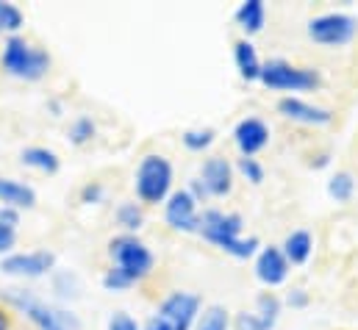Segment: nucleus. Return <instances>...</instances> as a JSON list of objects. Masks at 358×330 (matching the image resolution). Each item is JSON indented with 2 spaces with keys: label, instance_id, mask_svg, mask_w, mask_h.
Returning a JSON list of instances; mask_svg holds the SVG:
<instances>
[{
  "label": "nucleus",
  "instance_id": "f257e3e1",
  "mask_svg": "<svg viewBox=\"0 0 358 330\" xmlns=\"http://www.w3.org/2000/svg\"><path fill=\"white\" fill-rule=\"evenodd\" d=\"M200 234L203 239H208L211 245L225 250L234 258H250L259 250L256 236H248V239L242 236V217L220 208H208L200 214Z\"/></svg>",
  "mask_w": 358,
  "mask_h": 330
},
{
  "label": "nucleus",
  "instance_id": "f03ea898",
  "mask_svg": "<svg viewBox=\"0 0 358 330\" xmlns=\"http://www.w3.org/2000/svg\"><path fill=\"white\" fill-rule=\"evenodd\" d=\"M0 67L20 81H42L50 70V53L42 48H34L22 36H8L3 42Z\"/></svg>",
  "mask_w": 358,
  "mask_h": 330
},
{
  "label": "nucleus",
  "instance_id": "7ed1b4c3",
  "mask_svg": "<svg viewBox=\"0 0 358 330\" xmlns=\"http://www.w3.org/2000/svg\"><path fill=\"white\" fill-rule=\"evenodd\" d=\"M134 186H136V197L145 206H159V203L170 200V194H173V164L164 156H156V153L145 156L136 166Z\"/></svg>",
  "mask_w": 358,
  "mask_h": 330
},
{
  "label": "nucleus",
  "instance_id": "20e7f679",
  "mask_svg": "<svg viewBox=\"0 0 358 330\" xmlns=\"http://www.w3.org/2000/svg\"><path fill=\"white\" fill-rule=\"evenodd\" d=\"M108 255H111V261H114V269H120V272H122L128 280H134V283L145 280V278L153 272V264H156L150 248H148L142 239H136L134 234L114 236V239L108 242Z\"/></svg>",
  "mask_w": 358,
  "mask_h": 330
},
{
  "label": "nucleus",
  "instance_id": "39448f33",
  "mask_svg": "<svg viewBox=\"0 0 358 330\" xmlns=\"http://www.w3.org/2000/svg\"><path fill=\"white\" fill-rule=\"evenodd\" d=\"M262 83L275 92H311L322 78L311 67H294L286 59H269L262 70Z\"/></svg>",
  "mask_w": 358,
  "mask_h": 330
},
{
  "label": "nucleus",
  "instance_id": "423d86ee",
  "mask_svg": "<svg viewBox=\"0 0 358 330\" xmlns=\"http://www.w3.org/2000/svg\"><path fill=\"white\" fill-rule=\"evenodd\" d=\"M358 34V20L353 14H342V11H331V14H320L308 22V36L317 45L325 48H342L350 45Z\"/></svg>",
  "mask_w": 358,
  "mask_h": 330
},
{
  "label": "nucleus",
  "instance_id": "0eeeda50",
  "mask_svg": "<svg viewBox=\"0 0 358 330\" xmlns=\"http://www.w3.org/2000/svg\"><path fill=\"white\" fill-rule=\"evenodd\" d=\"M0 300L6 306H11V308L22 311L36 325V330H64L62 322H59V317H56V308H50L42 300H36L34 292H28V289H14V286L11 289H3L0 292Z\"/></svg>",
  "mask_w": 358,
  "mask_h": 330
},
{
  "label": "nucleus",
  "instance_id": "6e6552de",
  "mask_svg": "<svg viewBox=\"0 0 358 330\" xmlns=\"http://www.w3.org/2000/svg\"><path fill=\"white\" fill-rule=\"evenodd\" d=\"M56 266V255L50 250H34V252H11L0 261V272L3 275H14V278H42L48 272H53Z\"/></svg>",
  "mask_w": 358,
  "mask_h": 330
},
{
  "label": "nucleus",
  "instance_id": "1a4fd4ad",
  "mask_svg": "<svg viewBox=\"0 0 358 330\" xmlns=\"http://www.w3.org/2000/svg\"><path fill=\"white\" fill-rule=\"evenodd\" d=\"M200 306H203L200 294H192V292H173L170 297L162 300L159 317H164L176 330H192V325L197 322Z\"/></svg>",
  "mask_w": 358,
  "mask_h": 330
},
{
  "label": "nucleus",
  "instance_id": "9d476101",
  "mask_svg": "<svg viewBox=\"0 0 358 330\" xmlns=\"http://www.w3.org/2000/svg\"><path fill=\"white\" fill-rule=\"evenodd\" d=\"M164 220L173 231L183 234H200V214H197V200L189 194V189L173 192L167 206H164Z\"/></svg>",
  "mask_w": 358,
  "mask_h": 330
},
{
  "label": "nucleus",
  "instance_id": "9b49d317",
  "mask_svg": "<svg viewBox=\"0 0 358 330\" xmlns=\"http://www.w3.org/2000/svg\"><path fill=\"white\" fill-rule=\"evenodd\" d=\"M234 142L239 148V153L245 159H253L256 153H262L269 145V128L264 120L259 117H248V120H239L236 128H234Z\"/></svg>",
  "mask_w": 358,
  "mask_h": 330
},
{
  "label": "nucleus",
  "instance_id": "f8f14e48",
  "mask_svg": "<svg viewBox=\"0 0 358 330\" xmlns=\"http://www.w3.org/2000/svg\"><path fill=\"white\" fill-rule=\"evenodd\" d=\"M200 180H203V186L211 197H225L234 189V166L222 156L206 159L203 169H200Z\"/></svg>",
  "mask_w": 358,
  "mask_h": 330
},
{
  "label": "nucleus",
  "instance_id": "ddd939ff",
  "mask_svg": "<svg viewBox=\"0 0 358 330\" xmlns=\"http://www.w3.org/2000/svg\"><path fill=\"white\" fill-rule=\"evenodd\" d=\"M278 111L286 120H294V122H303V125H328L334 120V114L328 108L314 106V103H306L300 97H280L278 100Z\"/></svg>",
  "mask_w": 358,
  "mask_h": 330
},
{
  "label": "nucleus",
  "instance_id": "4468645a",
  "mask_svg": "<svg viewBox=\"0 0 358 330\" xmlns=\"http://www.w3.org/2000/svg\"><path fill=\"white\" fill-rule=\"evenodd\" d=\"M289 275V261L283 255L280 248H264L256 258V278L264 283V286H280Z\"/></svg>",
  "mask_w": 358,
  "mask_h": 330
},
{
  "label": "nucleus",
  "instance_id": "2eb2a0df",
  "mask_svg": "<svg viewBox=\"0 0 358 330\" xmlns=\"http://www.w3.org/2000/svg\"><path fill=\"white\" fill-rule=\"evenodd\" d=\"M0 203L8 208H34L36 206V192L34 186L14 180V178H0Z\"/></svg>",
  "mask_w": 358,
  "mask_h": 330
},
{
  "label": "nucleus",
  "instance_id": "dca6fc26",
  "mask_svg": "<svg viewBox=\"0 0 358 330\" xmlns=\"http://www.w3.org/2000/svg\"><path fill=\"white\" fill-rule=\"evenodd\" d=\"M234 62H236V70L245 81H262V70H264V62L259 59L256 48L250 39H239L234 45Z\"/></svg>",
  "mask_w": 358,
  "mask_h": 330
},
{
  "label": "nucleus",
  "instance_id": "f3484780",
  "mask_svg": "<svg viewBox=\"0 0 358 330\" xmlns=\"http://www.w3.org/2000/svg\"><path fill=\"white\" fill-rule=\"evenodd\" d=\"M20 162H22L25 166H31V169L45 172V175H56V172L62 169V159L56 156V150L42 148V145H31V148H25V150L20 153Z\"/></svg>",
  "mask_w": 358,
  "mask_h": 330
},
{
  "label": "nucleus",
  "instance_id": "a211bd4d",
  "mask_svg": "<svg viewBox=\"0 0 358 330\" xmlns=\"http://www.w3.org/2000/svg\"><path fill=\"white\" fill-rule=\"evenodd\" d=\"M234 17H236L239 28H242L248 36H253V34H259V31L264 28V22H267V8H264L262 0H245V3L236 8Z\"/></svg>",
  "mask_w": 358,
  "mask_h": 330
},
{
  "label": "nucleus",
  "instance_id": "6ab92c4d",
  "mask_svg": "<svg viewBox=\"0 0 358 330\" xmlns=\"http://www.w3.org/2000/svg\"><path fill=\"white\" fill-rule=\"evenodd\" d=\"M283 255L289 264H306L314 252V239L308 231H292L286 239H283Z\"/></svg>",
  "mask_w": 358,
  "mask_h": 330
},
{
  "label": "nucleus",
  "instance_id": "aec40b11",
  "mask_svg": "<svg viewBox=\"0 0 358 330\" xmlns=\"http://www.w3.org/2000/svg\"><path fill=\"white\" fill-rule=\"evenodd\" d=\"M328 194L336 200V203H350L353 200V194H356V178L350 175V172H336V175H331V180H328Z\"/></svg>",
  "mask_w": 358,
  "mask_h": 330
},
{
  "label": "nucleus",
  "instance_id": "412c9836",
  "mask_svg": "<svg viewBox=\"0 0 358 330\" xmlns=\"http://www.w3.org/2000/svg\"><path fill=\"white\" fill-rule=\"evenodd\" d=\"M53 289H56V294H59L62 300H76V297H81V280H78V275L70 272V269H62V272L53 275Z\"/></svg>",
  "mask_w": 358,
  "mask_h": 330
},
{
  "label": "nucleus",
  "instance_id": "4be33fe9",
  "mask_svg": "<svg viewBox=\"0 0 358 330\" xmlns=\"http://www.w3.org/2000/svg\"><path fill=\"white\" fill-rule=\"evenodd\" d=\"M117 222H120L128 234L139 231L142 222H145V211H142V206H139V203H120V206H117Z\"/></svg>",
  "mask_w": 358,
  "mask_h": 330
},
{
  "label": "nucleus",
  "instance_id": "5701e85b",
  "mask_svg": "<svg viewBox=\"0 0 358 330\" xmlns=\"http://www.w3.org/2000/svg\"><path fill=\"white\" fill-rule=\"evenodd\" d=\"M231 328V317L222 306H208L200 320H197V330H228Z\"/></svg>",
  "mask_w": 358,
  "mask_h": 330
},
{
  "label": "nucleus",
  "instance_id": "b1692460",
  "mask_svg": "<svg viewBox=\"0 0 358 330\" xmlns=\"http://www.w3.org/2000/svg\"><path fill=\"white\" fill-rule=\"evenodd\" d=\"M22 25H25L22 11H20L14 3H3V0H0V34L17 36V31H20Z\"/></svg>",
  "mask_w": 358,
  "mask_h": 330
},
{
  "label": "nucleus",
  "instance_id": "393cba45",
  "mask_svg": "<svg viewBox=\"0 0 358 330\" xmlns=\"http://www.w3.org/2000/svg\"><path fill=\"white\" fill-rule=\"evenodd\" d=\"M214 131L211 128H192V131H186L183 134V145H186V150H192V153H203L206 148H211L214 145Z\"/></svg>",
  "mask_w": 358,
  "mask_h": 330
},
{
  "label": "nucleus",
  "instance_id": "a878e982",
  "mask_svg": "<svg viewBox=\"0 0 358 330\" xmlns=\"http://www.w3.org/2000/svg\"><path fill=\"white\" fill-rule=\"evenodd\" d=\"M94 134H97V125H94L92 117H78V120H73V125H70V142L78 145V148L92 142Z\"/></svg>",
  "mask_w": 358,
  "mask_h": 330
},
{
  "label": "nucleus",
  "instance_id": "bb28decb",
  "mask_svg": "<svg viewBox=\"0 0 358 330\" xmlns=\"http://www.w3.org/2000/svg\"><path fill=\"white\" fill-rule=\"evenodd\" d=\"M256 314H262L267 322H278V317H280V300L272 294V292H262L259 297H256Z\"/></svg>",
  "mask_w": 358,
  "mask_h": 330
},
{
  "label": "nucleus",
  "instance_id": "cd10ccee",
  "mask_svg": "<svg viewBox=\"0 0 358 330\" xmlns=\"http://www.w3.org/2000/svg\"><path fill=\"white\" fill-rule=\"evenodd\" d=\"M234 328L236 330H272L275 325L267 322L262 314H248V311H242V314H236V322H234Z\"/></svg>",
  "mask_w": 358,
  "mask_h": 330
},
{
  "label": "nucleus",
  "instance_id": "c85d7f7f",
  "mask_svg": "<svg viewBox=\"0 0 358 330\" xmlns=\"http://www.w3.org/2000/svg\"><path fill=\"white\" fill-rule=\"evenodd\" d=\"M131 286H134V280H128V278H125L120 269H114V266L103 275V289H106V292H125V289H131Z\"/></svg>",
  "mask_w": 358,
  "mask_h": 330
},
{
  "label": "nucleus",
  "instance_id": "c756f323",
  "mask_svg": "<svg viewBox=\"0 0 358 330\" xmlns=\"http://www.w3.org/2000/svg\"><path fill=\"white\" fill-rule=\"evenodd\" d=\"M236 166H239V172H242V175H245L250 183H256V186H259V183L264 180V166L259 164L256 159H245V156H242Z\"/></svg>",
  "mask_w": 358,
  "mask_h": 330
},
{
  "label": "nucleus",
  "instance_id": "7c9ffc66",
  "mask_svg": "<svg viewBox=\"0 0 358 330\" xmlns=\"http://www.w3.org/2000/svg\"><path fill=\"white\" fill-rule=\"evenodd\" d=\"M103 197H106V189H103L100 183H87V186L81 189V203H87V206L103 203Z\"/></svg>",
  "mask_w": 358,
  "mask_h": 330
},
{
  "label": "nucleus",
  "instance_id": "2f4dec72",
  "mask_svg": "<svg viewBox=\"0 0 358 330\" xmlns=\"http://www.w3.org/2000/svg\"><path fill=\"white\" fill-rule=\"evenodd\" d=\"M108 330H142V328L136 325L134 317H128L125 311H117V314H111V320H108Z\"/></svg>",
  "mask_w": 358,
  "mask_h": 330
},
{
  "label": "nucleus",
  "instance_id": "473e14b6",
  "mask_svg": "<svg viewBox=\"0 0 358 330\" xmlns=\"http://www.w3.org/2000/svg\"><path fill=\"white\" fill-rule=\"evenodd\" d=\"M14 242H17V231L0 222V255H3V252H8V250L14 248Z\"/></svg>",
  "mask_w": 358,
  "mask_h": 330
},
{
  "label": "nucleus",
  "instance_id": "72a5a7b5",
  "mask_svg": "<svg viewBox=\"0 0 358 330\" xmlns=\"http://www.w3.org/2000/svg\"><path fill=\"white\" fill-rule=\"evenodd\" d=\"M56 317H59V322H62V328L64 330H81V322H78V317H76V314L56 308Z\"/></svg>",
  "mask_w": 358,
  "mask_h": 330
},
{
  "label": "nucleus",
  "instance_id": "f704fd0d",
  "mask_svg": "<svg viewBox=\"0 0 358 330\" xmlns=\"http://www.w3.org/2000/svg\"><path fill=\"white\" fill-rule=\"evenodd\" d=\"M286 303H289L292 308H306V306H308V294H306V289H292L289 297H286Z\"/></svg>",
  "mask_w": 358,
  "mask_h": 330
},
{
  "label": "nucleus",
  "instance_id": "c9c22d12",
  "mask_svg": "<svg viewBox=\"0 0 358 330\" xmlns=\"http://www.w3.org/2000/svg\"><path fill=\"white\" fill-rule=\"evenodd\" d=\"M0 222L8 225V228H17L20 225V211L17 208H8V206H0Z\"/></svg>",
  "mask_w": 358,
  "mask_h": 330
},
{
  "label": "nucleus",
  "instance_id": "e433bc0d",
  "mask_svg": "<svg viewBox=\"0 0 358 330\" xmlns=\"http://www.w3.org/2000/svg\"><path fill=\"white\" fill-rule=\"evenodd\" d=\"M189 194H192V197H194L197 203H200V200H208V197H211V194L206 192V186H203V180H200V178H194V180L189 183Z\"/></svg>",
  "mask_w": 358,
  "mask_h": 330
},
{
  "label": "nucleus",
  "instance_id": "4c0bfd02",
  "mask_svg": "<svg viewBox=\"0 0 358 330\" xmlns=\"http://www.w3.org/2000/svg\"><path fill=\"white\" fill-rule=\"evenodd\" d=\"M142 330H176V328H173V325H170L164 317H159V314H156V317H150V320L145 322V328H142Z\"/></svg>",
  "mask_w": 358,
  "mask_h": 330
},
{
  "label": "nucleus",
  "instance_id": "58836bf2",
  "mask_svg": "<svg viewBox=\"0 0 358 330\" xmlns=\"http://www.w3.org/2000/svg\"><path fill=\"white\" fill-rule=\"evenodd\" d=\"M328 162H331V156H328V153H322V156H317L314 166H317V169H320V166H328Z\"/></svg>",
  "mask_w": 358,
  "mask_h": 330
},
{
  "label": "nucleus",
  "instance_id": "ea45409f",
  "mask_svg": "<svg viewBox=\"0 0 358 330\" xmlns=\"http://www.w3.org/2000/svg\"><path fill=\"white\" fill-rule=\"evenodd\" d=\"M0 330H8V317L3 314V308H0Z\"/></svg>",
  "mask_w": 358,
  "mask_h": 330
}]
</instances>
